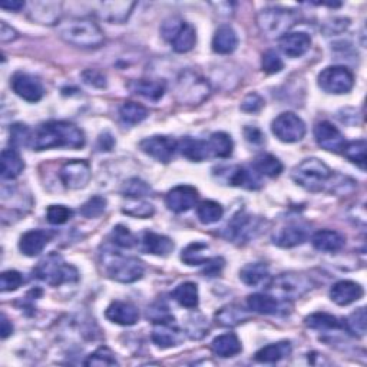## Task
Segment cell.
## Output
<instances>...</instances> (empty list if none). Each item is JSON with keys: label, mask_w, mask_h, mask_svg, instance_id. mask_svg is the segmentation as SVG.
Masks as SVG:
<instances>
[{"label": "cell", "mask_w": 367, "mask_h": 367, "mask_svg": "<svg viewBox=\"0 0 367 367\" xmlns=\"http://www.w3.org/2000/svg\"><path fill=\"white\" fill-rule=\"evenodd\" d=\"M84 145V131L65 120L45 122L33 132L31 142L33 151H46L52 148L79 150Z\"/></svg>", "instance_id": "1"}, {"label": "cell", "mask_w": 367, "mask_h": 367, "mask_svg": "<svg viewBox=\"0 0 367 367\" xmlns=\"http://www.w3.org/2000/svg\"><path fill=\"white\" fill-rule=\"evenodd\" d=\"M58 35L68 45L81 49L101 47L105 42L102 29L91 19H68L61 22Z\"/></svg>", "instance_id": "2"}, {"label": "cell", "mask_w": 367, "mask_h": 367, "mask_svg": "<svg viewBox=\"0 0 367 367\" xmlns=\"http://www.w3.org/2000/svg\"><path fill=\"white\" fill-rule=\"evenodd\" d=\"M291 178L297 185L310 192L330 191L334 173L331 168L319 158H307L295 166Z\"/></svg>", "instance_id": "3"}, {"label": "cell", "mask_w": 367, "mask_h": 367, "mask_svg": "<svg viewBox=\"0 0 367 367\" xmlns=\"http://www.w3.org/2000/svg\"><path fill=\"white\" fill-rule=\"evenodd\" d=\"M101 261L107 277L118 283H135L141 280L145 273V265L141 260L112 250H105L101 256Z\"/></svg>", "instance_id": "4"}, {"label": "cell", "mask_w": 367, "mask_h": 367, "mask_svg": "<svg viewBox=\"0 0 367 367\" xmlns=\"http://www.w3.org/2000/svg\"><path fill=\"white\" fill-rule=\"evenodd\" d=\"M299 22L295 10L284 8H265L257 15V26L260 32L270 39H280L290 33Z\"/></svg>", "instance_id": "5"}, {"label": "cell", "mask_w": 367, "mask_h": 367, "mask_svg": "<svg viewBox=\"0 0 367 367\" xmlns=\"http://www.w3.org/2000/svg\"><path fill=\"white\" fill-rule=\"evenodd\" d=\"M35 274L46 284L58 287L65 283H75L79 280V273L73 265L66 264L59 254H49L35 268Z\"/></svg>", "instance_id": "6"}, {"label": "cell", "mask_w": 367, "mask_h": 367, "mask_svg": "<svg viewBox=\"0 0 367 367\" xmlns=\"http://www.w3.org/2000/svg\"><path fill=\"white\" fill-rule=\"evenodd\" d=\"M313 288L310 279L302 273H283L267 283V292L281 300H297Z\"/></svg>", "instance_id": "7"}, {"label": "cell", "mask_w": 367, "mask_h": 367, "mask_svg": "<svg viewBox=\"0 0 367 367\" xmlns=\"http://www.w3.org/2000/svg\"><path fill=\"white\" fill-rule=\"evenodd\" d=\"M162 38L171 43L177 54H187L192 51L197 43V32L194 26L178 17L166 19L161 26Z\"/></svg>", "instance_id": "8"}, {"label": "cell", "mask_w": 367, "mask_h": 367, "mask_svg": "<svg viewBox=\"0 0 367 367\" xmlns=\"http://www.w3.org/2000/svg\"><path fill=\"white\" fill-rule=\"evenodd\" d=\"M211 93L210 84L198 73L187 70L182 72L177 81L175 95L181 104L198 105L204 102Z\"/></svg>", "instance_id": "9"}, {"label": "cell", "mask_w": 367, "mask_h": 367, "mask_svg": "<svg viewBox=\"0 0 367 367\" xmlns=\"http://www.w3.org/2000/svg\"><path fill=\"white\" fill-rule=\"evenodd\" d=\"M264 219L240 212L237 214L224 230V237L235 244H246L254 240L263 230Z\"/></svg>", "instance_id": "10"}, {"label": "cell", "mask_w": 367, "mask_h": 367, "mask_svg": "<svg viewBox=\"0 0 367 367\" xmlns=\"http://www.w3.org/2000/svg\"><path fill=\"white\" fill-rule=\"evenodd\" d=\"M319 86L333 95L349 93L354 86L353 72L346 66H329L320 72Z\"/></svg>", "instance_id": "11"}, {"label": "cell", "mask_w": 367, "mask_h": 367, "mask_svg": "<svg viewBox=\"0 0 367 367\" xmlns=\"http://www.w3.org/2000/svg\"><path fill=\"white\" fill-rule=\"evenodd\" d=\"M272 131L279 141L284 143H296L304 138L307 130L306 124L299 115L292 112H284L273 120Z\"/></svg>", "instance_id": "12"}, {"label": "cell", "mask_w": 367, "mask_h": 367, "mask_svg": "<svg viewBox=\"0 0 367 367\" xmlns=\"http://www.w3.org/2000/svg\"><path fill=\"white\" fill-rule=\"evenodd\" d=\"M219 180H221L226 185L238 187V188H246V189H260L263 187L261 175L257 171L249 169L246 166H227V168H219L217 169L215 174Z\"/></svg>", "instance_id": "13"}, {"label": "cell", "mask_w": 367, "mask_h": 367, "mask_svg": "<svg viewBox=\"0 0 367 367\" xmlns=\"http://www.w3.org/2000/svg\"><path fill=\"white\" fill-rule=\"evenodd\" d=\"M59 178L68 189H84L92 178L91 165L84 159L68 161L59 171Z\"/></svg>", "instance_id": "14"}, {"label": "cell", "mask_w": 367, "mask_h": 367, "mask_svg": "<svg viewBox=\"0 0 367 367\" xmlns=\"http://www.w3.org/2000/svg\"><path fill=\"white\" fill-rule=\"evenodd\" d=\"M139 148L143 154L150 155L158 162L168 164L171 159H173L175 151L178 150V142L171 136L155 135L141 141Z\"/></svg>", "instance_id": "15"}, {"label": "cell", "mask_w": 367, "mask_h": 367, "mask_svg": "<svg viewBox=\"0 0 367 367\" xmlns=\"http://www.w3.org/2000/svg\"><path fill=\"white\" fill-rule=\"evenodd\" d=\"M10 86L19 97L32 104L39 102L45 93L42 82L33 75H29V73L24 72L15 73L10 79Z\"/></svg>", "instance_id": "16"}, {"label": "cell", "mask_w": 367, "mask_h": 367, "mask_svg": "<svg viewBox=\"0 0 367 367\" xmlns=\"http://www.w3.org/2000/svg\"><path fill=\"white\" fill-rule=\"evenodd\" d=\"M314 138L320 148L334 154H340L346 145L343 134L327 120H322L314 127Z\"/></svg>", "instance_id": "17"}, {"label": "cell", "mask_w": 367, "mask_h": 367, "mask_svg": "<svg viewBox=\"0 0 367 367\" xmlns=\"http://www.w3.org/2000/svg\"><path fill=\"white\" fill-rule=\"evenodd\" d=\"M309 238V227L299 221H291L281 226L273 234V242L281 249H292L302 246Z\"/></svg>", "instance_id": "18"}, {"label": "cell", "mask_w": 367, "mask_h": 367, "mask_svg": "<svg viewBox=\"0 0 367 367\" xmlns=\"http://www.w3.org/2000/svg\"><path fill=\"white\" fill-rule=\"evenodd\" d=\"M198 201V191L191 185H178L168 191L165 197V204L169 211L175 214H182L195 207Z\"/></svg>", "instance_id": "19"}, {"label": "cell", "mask_w": 367, "mask_h": 367, "mask_svg": "<svg viewBox=\"0 0 367 367\" xmlns=\"http://www.w3.org/2000/svg\"><path fill=\"white\" fill-rule=\"evenodd\" d=\"M364 295L363 287L352 280H341L331 286L330 299L337 306H350L360 300Z\"/></svg>", "instance_id": "20"}, {"label": "cell", "mask_w": 367, "mask_h": 367, "mask_svg": "<svg viewBox=\"0 0 367 367\" xmlns=\"http://www.w3.org/2000/svg\"><path fill=\"white\" fill-rule=\"evenodd\" d=\"M107 319L119 326H134L139 320V310L130 302H112L107 311Z\"/></svg>", "instance_id": "21"}, {"label": "cell", "mask_w": 367, "mask_h": 367, "mask_svg": "<svg viewBox=\"0 0 367 367\" xmlns=\"http://www.w3.org/2000/svg\"><path fill=\"white\" fill-rule=\"evenodd\" d=\"M54 233L46 230H31L24 233L19 241V250L26 257L39 256L52 240Z\"/></svg>", "instance_id": "22"}, {"label": "cell", "mask_w": 367, "mask_h": 367, "mask_svg": "<svg viewBox=\"0 0 367 367\" xmlns=\"http://www.w3.org/2000/svg\"><path fill=\"white\" fill-rule=\"evenodd\" d=\"M279 46L287 58H302L311 46V38L306 32H291L279 39Z\"/></svg>", "instance_id": "23"}, {"label": "cell", "mask_w": 367, "mask_h": 367, "mask_svg": "<svg viewBox=\"0 0 367 367\" xmlns=\"http://www.w3.org/2000/svg\"><path fill=\"white\" fill-rule=\"evenodd\" d=\"M61 8L62 5L56 2H33L31 3L29 17L39 24H59Z\"/></svg>", "instance_id": "24"}, {"label": "cell", "mask_w": 367, "mask_h": 367, "mask_svg": "<svg viewBox=\"0 0 367 367\" xmlns=\"http://www.w3.org/2000/svg\"><path fill=\"white\" fill-rule=\"evenodd\" d=\"M311 244L322 253H337L345 247L346 238L333 230H320L311 237Z\"/></svg>", "instance_id": "25"}, {"label": "cell", "mask_w": 367, "mask_h": 367, "mask_svg": "<svg viewBox=\"0 0 367 367\" xmlns=\"http://www.w3.org/2000/svg\"><path fill=\"white\" fill-rule=\"evenodd\" d=\"M154 343L161 349H169L180 346L184 338L182 333L171 323H158L151 334Z\"/></svg>", "instance_id": "26"}, {"label": "cell", "mask_w": 367, "mask_h": 367, "mask_svg": "<svg viewBox=\"0 0 367 367\" xmlns=\"http://www.w3.org/2000/svg\"><path fill=\"white\" fill-rule=\"evenodd\" d=\"M238 46V36L230 24L219 26L212 38V51L219 55H230Z\"/></svg>", "instance_id": "27"}, {"label": "cell", "mask_w": 367, "mask_h": 367, "mask_svg": "<svg viewBox=\"0 0 367 367\" xmlns=\"http://www.w3.org/2000/svg\"><path fill=\"white\" fill-rule=\"evenodd\" d=\"M142 246L143 250L153 254V256H159V257H166L169 253H173L174 250V242L171 238L162 234H157L154 231H145L142 235Z\"/></svg>", "instance_id": "28"}, {"label": "cell", "mask_w": 367, "mask_h": 367, "mask_svg": "<svg viewBox=\"0 0 367 367\" xmlns=\"http://www.w3.org/2000/svg\"><path fill=\"white\" fill-rule=\"evenodd\" d=\"M135 6V2H104L101 3L100 16L109 23L120 24L130 19Z\"/></svg>", "instance_id": "29"}, {"label": "cell", "mask_w": 367, "mask_h": 367, "mask_svg": "<svg viewBox=\"0 0 367 367\" xmlns=\"http://www.w3.org/2000/svg\"><path fill=\"white\" fill-rule=\"evenodd\" d=\"M178 150L182 157L192 162H203L211 157L208 142L194 138H184L178 142Z\"/></svg>", "instance_id": "30"}, {"label": "cell", "mask_w": 367, "mask_h": 367, "mask_svg": "<svg viewBox=\"0 0 367 367\" xmlns=\"http://www.w3.org/2000/svg\"><path fill=\"white\" fill-rule=\"evenodd\" d=\"M128 88L132 93L139 95L153 102H158L165 93V84L155 79H136L132 81Z\"/></svg>", "instance_id": "31"}, {"label": "cell", "mask_w": 367, "mask_h": 367, "mask_svg": "<svg viewBox=\"0 0 367 367\" xmlns=\"http://www.w3.org/2000/svg\"><path fill=\"white\" fill-rule=\"evenodd\" d=\"M211 349L217 356L227 359V357H234L240 354L242 350V346H241L240 338L234 333H226L212 340Z\"/></svg>", "instance_id": "32"}, {"label": "cell", "mask_w": 367, "mask_h": 367, "mask_svg": "<svg viewBox=\"0 0 367 367\" xmlns=\"http://www.w3.org/2000/svg\"><path fill=\"white\" fill-rule=\"evenodd\" d=\"M249 319H250V314L247 313V310H244L242 307L235 306V304L226 306L215 313L217 325L223 326V327H235Z\"/></svg>", "instance_id": "33"}, {"label": "cell", "mask_w": 367, "mask_h": 367, "mask_svg": "<svg viewBox=\"0 0 367 367\" xmlns=\"http://www.w3.org/2000/svg\"><path fill=\"white\" fill-rule=\"evenodd\" d=\"M291 343L290 341H279V343H272L268 346L261 348L254 360L258 363H279L280 360L288 357L291 354Z\"/></svg>", "instance_id": "34"}, {"label": "cell", "mask_w": 367, "mask_h": 367, "mask_svg": "<svg viewBox=\"0 0 367 367\" xmlns=\"http://www.w3.org/2000/svg\"><path fill=\"white\" fill-rule=\"evenodd\" d=\"M268 279H270V272L263 263H251L244 265L240 270V280L250 287H257L263 283H267Z\"/></svg>", "instance_id": "35"}, {"label": "cell", "mask_w": 367, "mask_h": 367, "mask_svg": "<svg viewBox=\"0 0 367 367\" xmlns=\"http://www.w3.org/2000/svg\"><path fill=\"white\" fill-rule=\"evenodd\" d=\"M247 306L253 313L263 315H273V314H279L280 311L279 300L272 295H261V292L249 296Z\"/></svg>", "instance_id": "36"}, {"label": "cell", "mask_w": 367, "mask_h": 367, "mask_svg": "<svg viewBox=\"0 0 367 367\" xmlns=\"http://www.w3.org/2000/svg\"><path fill=\"white\" fill-rule=\"evenodd\" d=\"M2 178L3 180H15L17 178L24 169V162L19 155L17 150H3L2 153Z\"/></svg>", "instance_id": "37"}, {"label": "cell", "mask_w": 367, "mask_h": 367, "mask_svg": "<svg viewBox=\"0 0 367 367\" xmlns=\"http://www.w3.org/2000/svg\"><path fill=\"white\" fill-rule=\"evenodd\" d=\"M173 299L185 309H197L200 303L198 287L195 283L185 281L173 291Z\"/></svg>", "instance_id": "38"}, {"label": "cell", "mask_w": 367, "mask_h": 367, "mask_svg": "<svg viewBox=\"0 0 367 367\" xmlns=\"http://www.w3.org/2000/svg\"><path fill=\"white\" fill-rule=\"evenodd\" d=\"M304 325L309 329L313 330H319V331H329V330H337V329H343V325L337 319L336 315L329 314V313H313L307 315L304 319Z\"/></svg>", "instance_id": "39"}, {"label": "cell", "mask_w": 367, "mask_h": 367, "mask_svg": "<svg viewBox=\"0 0 367 367\" xmlns=\"http://www.w3.org/2000/svg\"><path fill=\"white\" fill-rule=\"evenodd\" d=\"M207 142H208V148H210L211 157H215V158L231 157L234 143H233V139L228 134L214 132Z\"/></svg>", "instance_id": "40"}, {"label": "cell", "mask_w": 367, "mask_h": 367, "mask_svg": "<svg viewBox=\"0 0 367 367\" xmlns=\"http://www.w3.org/2000/svg\"><path fill=\"white\" fill-rule=\"evenodd\" d=\"M253 168L260 175L268 178H277L283 173V164L272 154H261L254 159Z\"/></svg>", "instance_id": "41"}, {"label": "cell", "mask_w": 367, "mask_h": 367, "mask_svg": "<svg viewBox=\"0 0 367 367\" xmlns=\"http://www.w3.org/2000/svg\"><path fill=\"white\" fill-rule=\"evenodd\" d=\"M208 246L201 241H194L189 246H187L181 253V260L187 265H205L210 263L211 258L205 256Z\"/></svg>", "instance_id": "42"}, {"label": "cell", "mask_w": 367, "mask_h": 367, "mask_svg": "<svg viewBox=\"0 0 367 367\" xmlns=\"http://www.w3.org/2000/svg\"><path fill=\"white\" fill-rule=\"evenodd\" d=\"M197 215H198L201 224L211 226V224L218 223L219 219L223 218L224 208L221 204L207 200V201L200 203V205L197 207Z\"/></svg>", "instance_id": "43"}, {"label": "cell", "mask_w": 367, "mask_h": 367, "mask_svg": "<svg viewBox=\"0 0 367 367\" xmlns=\"http://www.w3.org/2000/svg\"><path fill=\"white\" fill-rule=\"evenodd\" d=\"M119 115H120V119L124 120L125 124L136 125V124H141L142 120L148 118V109L142 107L141 104L128 101V102L122 104V107L119 108Z\"/></svg>", "instance_id": "44"}, {"label": "cell", "mask_w": 367, "mask_h": 367, "mask_svg": "<svg viewBox=\"0 0 367 367\" xmlns=\"http://www.w3.org/2000/svg\"><path fill=\"white\" fill-rule=\"evenodd\" d=\"M366 150L367 145L364 139H357L352 142H346L343 148V155L353 164H356L360 169H366Z\"/></svg>", "instance_id": "45"}, {"label": "cell", "mask_w": 367, "mask_h": 367, "mask_svg": "<svg viewBox=\"0 0 367 367\" xmlns=\"http://www.w3.org/2000/svg\"><path fill=\"white\" fill-rule=\"evenodd\" d=\"M367 317H366V309L360 307L356 311H353L346 320H343V329L356 337H363L366 334V326H367Z\"/></svg>", "instance_id": "46"}, {"label": "cell", "mask_w": 367, "mask_h": 367, "mask_svg": "<svg viewBox=\"0 0 367 367\" xmlns=\"http://www.w3.org/2000/svg\"><path fill=\"white\" fill-rule=\"evenodd\" d=\"M122 192L131 200H141L151 192V187L139 178H131L125 181L124 187H122Z\"/></svg>", "instance_id": "47"}, {"label": "cell", "mask_w": 367, "mask_h": 367, "mask_svg": "<svg viewBox=\"0 0 367 367\" xmlns=\"http://www.w3.org/2000/svg\"><path fill=\"white\" fill-rule=\"evenodd\" d=\"M84 364L85 366H116L118 360L109 348L102 346L100 349H96L92 354H89Z\"/></svg>", "instance_id": "48"}, {"label": "cell", "mask_w": 367, "mask_h": 367, "mask_svg": "<svg viewBox=\"0 0 367 367\" xmlns=\"http://www.w3.org/2000/svg\"><path fill=\"white\" fill-rule=\"evenodd\" d=\"M33 134L31 132L28 125L23 124H15L10 128V145L13 150L20 148V146L31 145Z\"/></svg>", "instance_id": "49"}, {"label": "cell", "mask_w": 367, "mask_h": 367, "mask_svg": "<svg viewBox=\"0 0 367 367\" xmlns=\"http://www.w3.org/2000/svg\"><path fill=\"white\" fill-rule=\"evenodd\" d=\"M111 240L120 249H132L136 244L135 235L125 226H116L111 233Z\"/></svg>", "instance_id": "50"}, {"label": "cell", "mask_w": 367, "mask_h": 367, "mask_svg": "<svg viewBox=\"0 0 367 367\" xmlns=\"http://www.w3.org/2000/svg\"><path fill=\"white\" fill-rule=\"evenodd\" d=\"M107 210V200L100 195H95V197L89 198L82 207H81V214L85 218H97L102 215Z\"/></svg>", "instance_id": "51"}, {"label": "cell", "mask_w": 367, "mask_h": 367, "mask_svg": "<svg viewBox=\"0 0 367 367\" xmlns=\"http://www.w3.org/2000/svg\"><path fill=\"white\" fill-rule=\"evenodd\" d=\"M124 212L135 218H150L154 215L155 210H154V205L150 203H145L141 200H132L127 203Z\"/></svg>", "instance_id": "52"}, {"label": "cell", "mask_w": 367, "mask_h": 367, "mask_svg": "<svg viewBox=\"0 0 367 367\" xmlns=\"http://www.w3.org/2000/svg\"><path fill=\"white\" fill-rule=\"evenodd\" d=\"M73 211L65 205H51L46 210L47 221L54 226H62L72 218Z\"/></svg>", "instance_id": "53"}, {"label": "cell", "mask_w": 367, "mask_h": 367, "mask_svg": "<svg viewBox=\"0 0 367 367\" xmlns=\"http://www.w3.org/2000/svg\"><path fill=\"white\" fill-rule=\"evenodd\" d=\"M261 68L268 75H276V73L281 72L284 68L283 59L277 55L276 51H267L263 54L261 58Z\"/></svg>", "instance_id": "54"}, {"label": "cell", "mask_w": 367, "mask_h": 367, "mask_svg": "<svg viewBox=\"0 0 367 367\" xmlns=\"http://www.w3.org/2000/svg\"><path fill=\"white\" fill-rule=\"evenodd\" d=\"M22 283H23V277L16 270L3 272L2 276H0V290L3 292L16 291L22 286Z\"/></svg>", "instance_id": "55"}, {"label": "cell", "mask_w": 367, "mask_h": 367, "mask_svg": "<svg viewBox=\"0 0 367 367\" xmlns=\"http://www.w3.org/2000/svg\"><path fill=\"white\" fill-rule=\"evenodd\" d=\"M264 105H265V102H264L263 97H261L258 93L251 92V93H249L246 97H244L242 102H241V105H240V108H241V111H244V112L256 114V112H260V111L264 108Z\"/></svg>", "instance_id": "56"}, {"label": "cell", "mask_w": 367, "mask_h": 367, "mask_svg": "<svg viewBox=\"0 0 367 367\" xmlns=\"http://www.w3.org/2000/svg\"><path fill=\"white\" fill-rule=\"evenodd\" d=\"M148 319L154 320L155 325H158V323H169L171 320H173V315L169 314L168 307L165 304L158 303V304H155L154 307H151L148 310Z\"/></svg>", "instance_id": "57"}, {"label": "cell", "mask_w": 367, "mask_h": 367, "mask_svg": "<svg viewBox=\"0 0 367 367\" xmlns=\"http://www.w3.org/2000/svg\"><path fill=\"white\" fill-rule=\"evenodd\" d=\"M82 78L85 84L95 86V88H105L107 86V78L102 72L96 69H88L82 73Z\"/></svg>", "instance_id": "58"}, {"label": "cell", "mask_w": 367, "mask_h": 367, "mask_svg": "<svg viewBox=\"0 0 367 367\" xmlns=\"http://www.w3.org/2000/svg\"><path fill=\"white\" fill-rule=\"evenodd\" d=\"M19 38L17 32L9 26V24L6 22H0V40H2L3 43H9V42H13Z\"/></svg>", "instance_id": "59"}, {"label": "cell", "mask_w": 367, "mask_h": 367, "mask_svg": "<svg viewBox=\"0 0 367 367\" xmlns=\"http://www.w3.org/2000/svg\"><path fill=\"white\" fill-rule=\"evenodd\" d=\"M244 135H246L247 141L251 143H263L264 142L263 132L256 127H247L246 130H244Z\"/></svg>", "instance_id": "60"}, {"label": "cell", "mask_w": 367, "mask_h": 367, "mask_svg": "<svg viewBox=\"0 0 367 367\" xmlns=\"http://www.w3.org/2000/svg\"><path fill=\"white\" fill-rule=\"evenodd\" d=\"M0 8L10 12H19L24 8V2H20V0H8V2H0Z\"/></svg>", "instance_id": "61"}, {"label": "cell", "mask_w": 367, "mask_h": 367, "mask_svg": "<svg viewBox=\"0 0 367 367\" xmlns=\"http://www.w3.org/2000/svg\"><path fill=\"white\" fill-rule=\"evenodd\" d=\"M13 333V326L8 320V317L3 314L2 315V338H8Z\"/></svg>", "instance_id": "62"}]
</instances>
